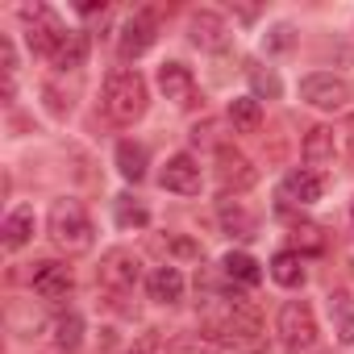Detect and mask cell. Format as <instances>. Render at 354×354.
<instances>
[{"instance_id":"6","label":"cell","mask_w":354,"mask_h":354,"mask_svg":"<svg viewBox=\"0 0 354 354\" xmlns=\"http://www.w3.org/2000/svg\"><path fill=\"white\" fill-rule=\"evenodd\" d=\"M21 17H26V38H30V46H34V55H46V59H55V50L63 46V38L71 34L46 5H34V9H21Z\"/></svg>"},{"instance_id":"31","label":"cell","mask_w":354,"mask_h":354,"mask_svg":"<svg viewBox=\"0 0 354 354\" xmlns=\"http://www.w3.org/2000/svg\"><path fill=\"white\" fill-rule=\"evenodd\" d=\"M271 46H275V50L292 46V30H288V26H275V30H271Z\"/></svg>"},{"instance_id":"21","label":"cell","mask_w":354,"mask_h":354,"mask_svg":"<svg viewBox=\"0 0 354 354\" xmlns=\"http://www.w3.org/2000/svg\"><path fill=\"white\" fill-rule=\"evenodd\" d=\"M117 171L125 175L129 184L146 180V146H138V142H121V146H117Z\"/></svg>"},{"instance_id":"3","label":"cell","mask_w":354,"mask_h":354,"mask_svg":"<svg viewBox=\"0 0 354 354\" xmlns=\"http://www.w3.org/2000/svg\"><path fill=\"white\" fill-rule=\"evenodd\" d=\"M46 230H50V242L67 254H84L96 242V225H92V217L80 201H55Z\"/></svg>"},{"instance_id":"7","label":"cell","mask_w":354,"mask_h":354,"mask_svg":"<svg viewBox=\"0 0 354 354\" xmlns=\"http://www.w3.org/2000/svg\"><path fill=\"white\" fill-rule=\"evenodd\" d=\"M158 38V17L150 9H138L125 26H121V38H117V55L121 59H142Z\"/></svg>"},{"instance_id":"29","label":"cell","mask_w":354,"mask_h":354,"mask_svg":"<svg viewBox=\"0 0 354 354\" xmlns=\"http://www.w3.org/2000/svg\"><path fill=\"white\" fill-rule=\"evenodd\" d=\"M167 346H171V342H167L158 329H146V333L129 346V354H167Z\"/></svg>"},{"instance_id":"25","label":"cell","mask_w":354,"mask_h":354,"mask_svg":"<svg viewBox=\"0 0 354 354\" xmlns=\"http://www.w3.org/2000/svg\"><path fill=\"white\" fill-rule=\"evenodd\" d=\"M230 121H234V129H242V133H254V129L263 125V109H259V100H254V96H242V100H234V104H230Z\"/></svg>"},{"instance_id":"23","label":"cell","mask_w":354,"mask_h":354,"mask_svg":"<svg viewBox=\"0 0 354 354\" xmlns=\"http://www.w3.org/2000/svg\"><path fill=\"white\" fill-rule=\"evenodd\" d=\"M221 225H225V234H234V238H254V217L246 213L242 201H225V205H221Z\"/></svg>"},{"instance_id":"26","label":"cell","mask_w":354,"mask_h":354,"mask_svg":"<svg viewBox=\"0 0 354 354\" xmlns=\"http://www.w3.org/2000/svg\"><path fill=\"white\" fill-rule=\"evenodd\" d=\"M113 213H117V225L121 230H146L150 225V213L142 205H133V196H117L113 201Z\"/></svg>"},{"instance_id":"30","label":"cell","mask_w":354,"mask_h":354,"mask_svg":"<svg viewBox=\"0 0 354 354\" xmlns=\"http://www.w3.org/2000/svg\"><path fill=\"white\" fill-rule=\"evenodd\" d=\"M342 150H346V158L354 162V113H350L346 125H342Z\"/></svg>"},{"instance_id":"13","label":"cell","mask_w":354,"mask_h":354,"mask_svg":"<svg viewBox=\"0 0 354 354\" xmlns=\"http://www.w3.org/2000/svg\"><path fill=\"white\" fill-rule=\"evenodd\" d=\"M146 292H150V300L154 304H175V300H184V275H180V267H154L150 275H146Z\"/></svg>"},{"instance_id":"20","label":"cell","mask_w":354,"mask_h":354,"mask_svg":"<svg viewBox=\"0 0 354 354\" xmlns=\"http://www.w3.org/2000/svg\"><path fill=\"white\" fill-rule=\"evenodd\" d=\"M0 234H5V246H9V250H21V246L34 238V209H13Z\"/></svg>"},{"instance_id":"18","label":"cell","mask_w":354,"mask_h":354,"mask_svg":"<svg viewBox=\"0 0 354 354\" xmlns=\"http://www.w3.org/2000/svg\"><path fill=\"white\" fill-rule=\"evenodd\" d=\"M271 279H275L279 288H300V283H304V259H300L296 250H279V254L271 259Z\"/></svg>"},{"instance_id":"14","label":"cell","mask_w":354,"mask_h":354,"mask_svg":"<svg viewBox=\"0 0 354 354\" xmlns=\"http://www.w3.org/2000/svg\"><path fill=\"white\" fill-rule=\"evenodd\" d=\"M283 196L288 201H300V205H317L325 196V175L321 171H308V167L292 171L288 180H283Z\"/></svg>"},{"instance_id":"28","label":"cell","mask_w":354,"mask_h":354,"mask_svg":"<svg viewBox=\"0 0 354 354\" xmlns=\"http://www.w3.org/2000/svg\"><path fill=\"white\" fill-rule=\"evenodd\" d=\"M246 75H250V84H254L259 96H279V75H275V71H263L259 63H250Z\"/></svg>"},{"instance_id":"15","label":"cell","mask_w":354,"mask_h":354,"mask_svg":"<svg viewBox=\"0 0 354 354\" xmlns=\"http://www.w3.org/2000/svg\"><path fill=\"white\" fill-rule=\"evenodd\" d=\"M192 42L201 46V50H221L225 46V38H230V26L217 17V13H209V9H201V13H192Z\"/></svg>"},{"instance_id":"24","label":"cell","mask_w":354,"mask_h":354,"mask_svg":"<svg viewBox=\"0 0 354 354\" xmlns=\"http://www.w3.org/2000/svg\"><path fill=\"white\" fill-rule=\"evenodd\" d=\"M329 317H333L337 342H354V313H350V296L346 292H329Z\"/></svg>"},{"instance_id":"17","label":"cell","mask_w":354,"mask_h":354,"mask_svg":"<svg viewBox=\"0 0 354 354\" xmlns=\"http://www.w3.org/2000/svg\"><path fill=\"white\" fill-rule=\"evenodd\" d=\"M221 271H225V279H230V283H242V288H254V283L263 279L259 263H254L250 254H242V250H230V254L221 259Z\"/></svg>"},{"instance_id":"2","label":"cell","mask_w":354,"mask_h":354,"mask_svg":"<svg viewBox=\"0 0 354 354\" xmlns=\"http://www.w3.org/2000/svg\"><path fill=\"white\" fill-rule=\"evenodd\" d=\"M150 104V88L138 71L129 67H117L109 80H104V92H100V109L113 125H133Z\"/></svg>"},{"instance_id":"22","label":"cell","mask_w":354,"mask_h":354,"mask_svg":"<svg viewBox=\"0 0 354 354\" xmlns=\"http://www.w3.org/2000/svg\"><path fill=\"white\" fill-rule=\"evenodd\" d=\"M55 346H59L63 354H71V350L84 346V317H80V313H63V317L55 321Z\"/></svg>"},{"instance_id":"16","label":"cell","mask_w":354,"mask_h":354,"mask_svg":"<svg viewBox=\"0 0 354 354\" xmlns=\"http://www.w3.org/2000/svg\"><path fill=\"white\" fill-rule=\"evenodd\" d=\"M304 162H308V171H321V167L333 162V129L313 125L304 133Z\"/></svg>"},{"instance_id":"27","label":"cell","mask_w":354,"mask_h":354,"mask_svg":"<svg viewBox=\"0 0 354 354\" xmlns=\"http://www.w3.org/2000/svg\"><path fill=\"white\" fill-rule=\"evenodd\" d=\"M167 354H217V342L201 333H180V337H171Z\"/></svg>"},{"instance_id":"9","label":"cell","mask_w":354,"mask_h":354,"mask_svg":"<svg viewBox=\"0 0 354 354\" xmlns=\"http://www.w3.org/2000/svg\"><path fill=\"white\" fill-rule=\"evenodd\" d=\"M158 184H162L167 192L196 196L205 180H201V167H196V158H192V154H171V158H167V167H162V175H158Z\"/></svg>"},{"instance_id":"10","label":"cell","mask_w":354,"mask_h":354,"mask_svg":"<svg viewBox=\"0 0 354 354\" xmlns=\"http://www.w3.org/2000/svg\"><path fill=\"white\" fill-rule=\"evenodd\" d=\"M30 283H34V292H38L42 300L59 304V300H67V296H71L75 275H71V267H63V263H38V267H34V275H30Z\"/></svg>"},{"instance_id":"32","label":"cell","mask_w":354,"mask_h":354,"mask_svg":"<svg viewBox=\"0 0 354 354\" xmlns=\"http://www.w3.org/2000/svg\"><path fill=\"white\" fill-rule=\"evenodd\" d=\"M350 221H354V209H350Z\"/></svg>"},{"instance_id":"11","label":"cell","mask_w":354,"mask_h":354,"mask_svg":"<svg viewBox=\"0 0 354 354\" xmlns=\"http://www.w3.org/2000/svg\"><path fill=\"white\" fill-rule=\"evenodd\" d=\"M158 88L171 104H180V109H192L196 104V80L184 63H162L158 67Z\"/></svg>"},{"instance_id":"5","label":"cell","mask_w":354,"mask_h":354,"mask_svg":"<svg viewBox=\"0 0 354 354\" xmlns=\"http://www.w3.org/2000/svg\"><path fill=\"white\" fill-rule=\"evenodd\" d=\"M275 329H279L288 350H313V342H317V313H313V304L308 300H288L279 308Z\"/></svg>"},{"instance_id":"8","label":"cell","mask_w":354,"mask_h":354,"mask_svg":"<svg viewBox=\"0 0 354 354\" xmlns=\"http://www.w3.org/2000/svg\"><path fill=\"white\" fill-rule=\"evenodd\" d=\"M350 84L342 75H329V71H317V75H304L300 80V100H308L313 109H342L350 100Z\"/></svg>"},{"instance_id":"1","label":"cell","mask_w":354,"mask_h":354,"mask_svg":"<svg viewBox=\"0 0 354 354\" xmlns=\"http://www.w3.org/2000/svg\"><path fill=\"white\" fill-rule=\"evenodd\" d=\"M205 329L213 333L217 346H230L234 354H263L267 350V329L259 321V313L246 300H225L221 308L205 313Z\"/></svg>"},{"instance_id":"12","label":"cell","mask_w":354,"mask_h":354,"mask_svg":"<svg viewBox=\"0 0 354 354\" xmlns=\"http://www.w3.org/2000/svg\"><path fill=\"white\" fill-rule=\"evenodd\" d=\"M217 180H221V188L230 192H242V188H250L254 184V167H250V158L242 154V150H234V146H217Z\"/></svg>"},{"instance_id":"4","label":"cell","mask_w":354,"mask_h":354,"mask_svg":"<svg viewBox=\"0 0 354 354\" xmlns=\"http://www.w3.org/2000/svg\"><path fill=\"white\" fill-rule=\"evenodd\" d=\"M138 279H142V263H138L133 250H109V254L100 259V267H96V283H100V292H104L113 304L125 300V296L138 288Z\"/></svg>"},{"instance_id":"19","label":"cell","mask_w":354,"mask_h":354,"mask_svg":"<svg viewBox=\"0 0 354 354\" xmlns=\"http://www.w3.org/2000/svg\"><path fill=\"white\" fill-rule=\"evenodd\" d=\"M84 59H88V34H80V30H71L67 38H63V46L55 50V67L59 71H75V67H84Z\"/></svg>"}]
</instances>
